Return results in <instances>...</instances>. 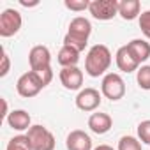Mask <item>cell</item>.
Instances as JSON below:
<instances>
[{
  "label": "cell",
  "mask_w": 150,
  "mask_h": 150,
  "mask_svg": "<svg viewBox=\"0 0 150 150\" xmlns=\"http://www.w3.org/2000/svg\"><path fill=\"white\" fill-rule=\"evenodd\" d=\"M34 72L37 74V78L41 80L42 87H48V85L51 83V80H53V71H51V67H46V69H39V71H34Z\"/></svg>",
  "instance_id": "cb8c5ba5"
},
{
  "label": "cell",
  "mask_w": 150,
  "mask_h": 150,
  "mask_svg": "<svg viewBox=\"0 0 150 150\" xmlns=\"http://www.w3.org/2000/svg\"><path fill=\"white\" fill-rule=\"evenodd\" d=\"M65 146H67V150H94L92 148V138L81 129H74L67 134Z\"/></svg>",
  "instance_id": "8fae6325"
},
{
  "label": "cell",
  "mask_w": 150,
  "mask_h": 150,
  "mask_svg": "<svg viewBox=\"0 0 150 150\" xmlns=\"http://www.w3.org/2000/svg\"><path fill=\"white\" fill-rule=\"evenodd\" d=\"M94 150H115V148L110 146V145H99V146H96Z\"/></svg>",
  "instance_id": "4316f807"
},
{
  "label": "cell",
  "mask_w": 150,
  "mask_h": 150,
  "mask_svg": "<svg viewBox=\"0 0 150 150\" xmlns=\"http://www.w3.org/2000/svg\"><path fill=\"white\" fill-rule=\"evenodd\" d=\"M138 21H139V28H141L143 35H145L146 39H150V9H148V11H143V13L139 14Z\"/></svg>",
  "instance_id": "603a6c76"
},
{
  "label": "cell",
  "mask_w": 150,
  "mask_h": 150,
  "mask_svg": "<svg viewBox=\"0 0 150 150\" xmlns=\"http://www.w3.org/2000/svg\"><path fill=\"white\" fill-rule=\"evenodd\" d=\"M115 62H117V67H118L122 72H127V74L139 69V62L132 57V53L129 51L127 44H125V46H120V48L117 50Z\"/></svg>",
  "instance_id": "7c38bea8"
},
{
  "label": "cell",
  "mask_w": 150,
  "mask_h": 150,
  "mask_svg": "<svg viewBox=\"0 0 150 150\" xmlns=\"http://www.w3.org/2000/svg\"><path fill=\"white\" fill-rule=\"evenodd\" d=\"M88 127L94 134H106L111 127H113V120L108 113H92L88 118Z\"/></svg>",
  "instance_id": "5bb4252c"
},
{
  "label": "cell",
  "mask_w": 150,
  "mask_h": 150,
  "mask_svg": "<svg viewBox=\"0 0 150 150\" xmlns=\"http://www.w3.org/2000/svg\"><path fill=\"white\" fill-rule=\"evenodd\" d=\"M42 88H44V87H42L41 80L37 78V74H35L34 71H28V72L21 74V76L18 78V81H16V90H18V94H20L21 97H25V99L35 97Z\"/></svg>",
  "instance_id": "5b68a950"
},
{
  "label": "cell",
  "mask_w": 150,
  "mask_h": 150,
  "mask_svg": "<svg viewBox=\"0 0 150 150\" xmlns=\"http://www.w3.org/2000/svg\"><path fill=\"white\" fill-rule=\"evenodd\" d=\"M88 13L92 14V18L99 21L113 20L118 14V2L117 0H94V2H90Z\"/></svg>",
  "instance_id": "8992f818"
},
{
  "label": "cell",
  "mask_w": 150,
  "mask_h": 150,
  "mask_svg": "<svg viewBox=\"0 0 150 150\" xmlns=\"http://www.w3.org/2000/svg\"><path fill=\"white\" fill-rule=\"evenodd\" d=\"M90 34H92V23L83 16H76L69 23V30L64 37V46H71L81 53L88 44Z\"/></svg>",
  "instance_id": "7a4b0ae2"
},
{
  "label": "cell",
  "mask_w": 150,
  "mask_h": 150,
  "mask_svg": "<svg viewBox=\"0 0 150 150\" xmlns=\"http://www.w3.org/2000/svg\"><path fill=\"white\" fill-rule=\"evenodd\" d=\"M64 6H65L69 11L81 13V11H87V9L90 7V2H88V0H65Z\"/></svg>",
  "instance_id": "44dd1931"
},
{
  "label": "cell",
  "mask_w": 150,
  "mask_h": 150,
  "mask_svg": "<svg viewBox=\"0 0 150 150\" xmlns=\"http://www.w3.org/2000/svg\"><path fill=\"white\" fill-rule=\"evenodd\" d=\"M139 11H141L139 0H122V2H118V16L125 21H132L139 18Z\"/></svg>",
  "instance_id": "9a60e30c"
},
{
  "label": "cell",
  "mask_w": 150,
  "mask_h": 150,
  "mask_svg": "<svg viewBox=\"0 0 150 150\" xmlns=\"http://www.w3.org/2000/svg\"><path fill=\"white\" fill-rule=\"evenodd\" d=\"M127 48L132 53V57L139 62V65L150 58V42H146L145 39H132L131 42H127Z\"/></svg>",
  "instance_id": "2e32d148"
},
{
  "label": "cell",
  "mask_w": 150,
  "mask_h": 150,
  "mask_svg": "<svg viewBox=\"0 0 150 150\" xmlns=\"http://www.w3.org/2000/svg\"><path fill=\"white\" fill-rule=\"evenodd\" d=\"M28 64H30V71H39V69H46L51 67V53L46 46L37 44L30 50L28 53Z\"/></svg>",
  "instance_id": "9c48e42d"
},
{
  "label": "cell",
  "mask_w": 150,
  "mask_h": 150,
  "mask_svg": "<svg viewBox=\"0 0 150 150\" xmlns=\"http://www.w3.org/2000/svg\"><path fill=\"white\" fill-rule=\"evenodd\" d=\"M9 67H11V60H9V55L6 53V50L2 48V67H0V78L7 76L9 72Z\"/></svg>",
  "instance_id": "d4e9b609"
},
{
  "label": "cell",
  "mask_w": 150,
  "mask_h": 150,
  "mask_svg": "<svg viewBox=\"0 0 150 150\" xmlns=\"http://www.w3.org/2000/svg\"><path fill=\"white\" fill-rule=\"evenodd\" d=\"M111 65V51L104 44H96L88 50L85 58V72L90 78H99Z\"/></svg>",
  "instance_id": "6da1fadb"
},
{
  "label": "cell",
  "mask_w": 150,
  "mask_h": 150,
  "mask_svg": "<svg viewBox=\"0 0 150 150\" xmlns=\"http://www.w3.org/2000/svg\"><path fill=\"white\" fill-rule=\"evenodd\" d=\"M20 4L23 7H35V6H39V0H34V2H25V0H20Z\"/></svg>",
  "instance_id": "484cf974"
},
{
  "label": "cell",
  "mask_w": 150,
  "mask_h": 150,
  "mask_svg": "<svg viewBox=\"0 0 150 150\" xmlns=\"http://www.w3.org/2000/svg\"><path fill=\"white\" fill-rule=\"evenodd\" d=\"M136 81H138L139 88L150 90V65H141L136 71Z\"/></svg>",
  "instance_id": "d6986e66"
},
{
  "label": "cell",
  "mask_w": 150,
  "mask_h": 150,
  "mask_svg": "<svg viewBox=\"0 0 150 150\" xmlns=\"http://www.w3.org/2000/svg\"><path fill=\"white\" fill-rule=\"evenodd\" d=\"M32 150H55V136L44 125H32L27 131Z\"/></svg>",
  "instance_id": "3957f363"
},
{
  "label": "cell",
  "mask_w": 150,
  "mask_h": 150,
  "mask_svg": "<svg viewBox=\"0 0 150 150\" xmlns=\"http://www.w3.org/2000/svg\"><path fill=\"white\" fill-rule=\"evenodd\" d=\"M74 101H76V108H78V110L90 113V111H96V110L101 106V101H103V99H101L99 90L88 87V88L80 90Z\"/></svg>",
  "instance_id": "ba28073f"
},
{
  "label": "cell",
  "mask_w": 150,
  "mask_h": 150,
  "mask_svg": "<svg viewBox=\"0 0 150 150\" xmlns=\"http://www.w3.org/2000/svg\"><path fill=\"white\" fill-rule=\"evenodd\" d=\"M7 125L14 131H28L32 127V118L25 110H13L7 118H6Z\"/></svg>",
  "instance_id": "4fadbf2b"
},
{
  "label": "cell",
  "mask_w": 150,
  "mask_h": 150,
  "mask_svg": "<svg viewBox=\"0 0 150 150\" xmlns=\"http://www.w3.org/2000/svg\"><path fill=\"white\" fill-rule=\"evenodd\" d=\"M138 138L141 143L150 145V120H143L138 124Z\"/></svg>",
  "instance_id": "7402d4cb"
},
{
  "label": "cell",
  "mask_w": 150,
  "mask_h": 150,
  "mask_svg": "<svg viewBox=\"0 0 150 150\" xmlns=\"http://www.w3.org/2000/svg\"><path fill=\"white\" fill-rule=\"evenodd\" d=\"M117 150H141V143L134 136H122L118 139V148Z\"/></svg>",
  "instance_id": "ffe728a7"
},
{
  "label": "cell",
  "mask_w": 150,
  "mask_h": 150,
  "mask_svg": "<svg viewBox=\"0 0 150 150\" xmlns=\"http://www.w3.org/2000/svg\"><path fill=\"white\" fill-rule=\"evenodd\" d=\"M6 150H32V145H30L27 134H18L9 139Z\"/></svg>",
  "instance_id": "ac0fdd59"
},
{
  "label": "cell",
  "mask_w": 150,
  "mask_h": 150,
  "mask_svg": "<svg viewBox=\"0 0 150 150\" xmlns=\"http://www.w3.org/2000/svg\"><path fill=\"white\" fill-rule=\"evenodd\" d=\"M57 60L62 67H78V62H80V51L74 50L71 46H62L58 55H57Z\"/></svg>",
  "instance_id": "e0dca14e"
},
{
  "label": "cell",
  "mask_w": 150,
  "mask_h": 150,
  "mask_svg": "<svg viewBox=\"0 0 150 150\" xmlns=\"http://www.w3.org/2000/svg\"><path fill=\"white\" fill-rule=\"evenodd\" d=\"M101 92L110 101H120L125 96V81L122 80L120 74L108 72L101 81Z\"/></svg>",
  "instance_id": "277c9868"
},
{
  "label": "cell",
  "mask_w": 150,
  "mask_h": 150,
  "mask_svg": "<svg viewBox=\"0 0 150 150\" xmlns=\"http://www.w3.org/2000/svg\"><path fill=\"white\" fill-rule=\"evenodd\" d=\"M21 14L16 9H6L0 14V37H13L21 28Z\"/></svg>",
  "instance_id": "52a82bcc"
},
{
  "label": "cell",
  "mask_w": 150,
  "mask_h": 150,
  "mask_svg": "<svg viewBox=\"0 0 150 150\" xmlns=\"http://www.w3.org/2000/svg\"><path fill=\"white\" fill-rule=\"evenodd\" d=\"M60 83L67 90H80L83 85V71L80 67H62Z\"/></svg>",
  "instance_id": "30bf717a"
}]
</instances>
